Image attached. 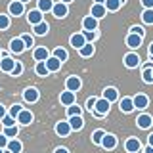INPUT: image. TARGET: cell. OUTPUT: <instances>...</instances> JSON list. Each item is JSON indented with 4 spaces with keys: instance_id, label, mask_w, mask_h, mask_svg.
I'll return each mask as SVG.
<instances>
[{
    "instance_id": "1",
    "label": "cell",
    "mask_w": 153,
    "mask_h": 153,
    "mask_svg": "<svg viewBox=\"0 0 153 153\" xmlns=\"http://www.w3.org/2000/svg\"><path fill=\"white\" fill-rule=\"evenodd\" d=\"M109 107H111V102L102 96V98H98V102H96L94 115H96V117H105V115L109 113Z\"/></svg>"
},
{
    "instance_id": "2",
    "label": "cell",
    "mask_w": 153,
    "mask_h": 153,
    "mask_svg": "<svg viewBox=\"0 0 153 153\" xmlns=\"http://www.w3.org/2000/svg\"><path fill=\"white\" fill-rule=\"evenodd\" d=\"M136 124H138V128H142V130H147V128L153 124V117L149 113H142V115L136 117Z\"/></svg>"
},
{
    "instance_id": "3",
    "label": "cell",
    "mask_w": 153,
    "mask_h": 153,
    "mask_svg": "<svg viewBox=\"0 0 153 153\" xmlns=\"http://www.w3.org/2000/svg\"><path fill=\"white\" fill-rule=\"evenodd\" d=\"M80 86H82V80H80V76H67V80H65V88L67 90H71V92H79L80 90Z\"/></svg>"
},
{
    "instance_id": "4",
    "label": "cell",
    "mask_w": 153,
    "mask_h": 153,
    "mask_svg": "<svg viewBox=\"0 0 153 153\" xmlns=\"http://www.w3.org/2000/svg\"><path fill=\"white\" fill-rule=\"evenodd\" d=\"M140 63H142V59H140V56H138L136 52H128V54L124 56V65H126L128 69H136Z\"/></svg>"
},
{
    "instance_id": "5",
    "label": "cell",
    "mask_w": 153,
    "mask_h": 153,
    "mask_svg": "<svg viewBox=\"0 0 153 153\" xmlns=\"http://www.w3.org/2000/svg\"><path fill=\"white\" fill-rule=\"evenodd\" d=\"M69 42H71V46L75 48V50H80L86 42V36H84V33H75V35H71V38H69Z\"/></svg>"
},
{
    "instance_id": "6",
    "label": "cell",
    "mask_w": 153,
    "mask_h": 153,
    "mask_svg": "<svg viewBox=\"0 0 153 153\" xmlns=\"http://www.w3.org/2000/svg\"><path fill=\"white\" fill-rule=\"evenodd\" d=\"M124 149L128 153H140L142 151V143L138 138H128L126 142H124Z\"/></svg>"
},
{
    "instance_id": "7",
    "label": "cell",
    "mask_w": 153,
    "mask_h": 153,
    "mask_svg": "<svg viewBox=\"0 0 153 153\" xmlns=\"http://www.w3.org/2000/svg\"><path fill=\"white\" fill-rule=\"evenodd\" d=\"M8 10H10V16H16V17H19L23 12H25V4H23L21 0H13V2H10Z\"/></svg>"
},
{
    "instance_id": "8",
    "label": "cell",
    "mask_w": 153,
    "mask_h": 153,
    "mask_svg": "<svg viewBox=\"0 0 153 153\" xmlns=\"http://www.w3.org/2000/svg\"><path fill=\"white\" fill-rule=\"evenodd\" d=\"M52 13H54V17H57V19H63L67 13H69V8H67V4L65 2H57V4H54V10H52Z\"/></svg>"
},
{
    "instance_id": "9",
    "label": "cell",
    "mask_w": 153,
    "mask_h": 153,
    "mask_svg": "<svg viewBox=\"0 0 153 153\" xmlns=\"http://www.w3.org/2000/svg\"><path fill=\"white\" fill-rule=\"evenodd\" d=\"M142 40H143V36L136 35V33H128V36H126V46L132 48V50H136V48L142 46Z\"/></svg>"
},
{
    "instance_id": "10",
    "label": "cell",
    "mask_w": 153,
    "mask_h": 153,
    "mask_svg": "<svg viewBox=\"0 0 153 153\" xmlns=\"http://www.w3.org/2000/svg\"><path fill=\"white\" fill-rule=\"evenodd\" d=\"M73 130L71 128V124H69V121H59L56 124V134L57 136H61V138H65V136H69V132Z\"/></svg>"
},
{
    "instance_id": "11",
    "label": "cell",
    "mask_w": 153,
    "mask_h": 153,
    "mask_svg": "<svg viewBox=\"0 0 153 153\" xmlns=\"http://www.w3.org/2000/svg\"><path fill=\"white\" fill-rule=\"evenodd\" d=\"M59 102L69 107V105H73V103L76 102V96H75V92H71V90H67V88H65V92H61V94H59Z\"/></svg>"
},
{
    "instance_id": "12",
    "label": "cell",
    "mask_w": 153,
    "mask_h": 153,
    "mask_svg": "<svg viewBox=\"0 0 153 153\" xmlns=\"http://www.w3.org/2000/svg\"><path fill=\"white\" fill-rule=\"evenodd\" d=\"M105 13H107V8H105V4H98V2H94V4H92V8H90V16H94V17H98V19H102Z\"/></svg>"
},
{
    "instance_id": "13",
    "label": "cell",
    "mask_w": 153,
    "mask_h": 153,
    "mask_svg": "<svg viewBox=\"0 0 153 153\" xmlns=\"http://www.w3.org/2000/svg\"><path fill=\"white\" fill-rule=\"evenodd\" d=\"M25 42H23V38L19 36V38H12V40H10V50L13 52V54H21L23 50H25Z\"/></svg>"
},
{
    "instance_id": "14",
    "label": "cell",
    "mask_w": 153,
    "mask_h": 153,
    "mask_svg": "<svg viewBox=\"0 0 153 153\" xmlns=\"http://www.w3.org/2000/svg\"><path fill=\"white\" fill-rule=\"evenodd\" d=\"M82 29H84V31H98V17L86 16L82 19Z\"/></svg>"
},
{
    "instance_id": "15",
    "label": "cell",
    "mask_w": 153,
    "mask_h": 153,
    "mask_svg": "<svg viewBox=\"0 0 153 153\" xmlns=\"http://www.w3.org/2000/svg\"><path fill=\"white\" fill-rule=\"evenodd\" d=\"M38 98H40V94H38V90L33 88V86L23 92V100H25L27 103H35V102H38Z\"/></svg>"
},
{
    "instance_id": "16",
    "label": "cell",
    "mask_w": 153,
    "mask_h": 153,
    "mask_svg": "<svg viewBox=\"0 0 153 153\" xmlns=\"http://www.w3.org/2000/svg\"><path fill=\"white\" fill-rule=\"evenodd\" d=\"M119 107H121L123 113H132L134 109H136V105H134V98H123L121 102H119Z\"/></svg>"
},
{
    "instance_id": "17",
    "label": "cell",
    "mask_w": 153,
    "mask_h": 153,
    "mask_svg": "<svg viewBox=\"0 0 153 153\" xmlns=\"http://www.w3.org/2000/svg\"><path fill=\"white\" fill-rule=\"evenodd\" d=\"M42 16H44V12H40V10H31L29 12V16H27V21L31 23V25H36V23H40V21H44L42 19Z\"/></svg>"
},
{
    "instance_id": "18",
    "label": "cell",
    "mask_w": 153,
    "mask_h": 153,
    "mask_svg": "<svg viewBox=\"0 0 153 153\" xmlns=\"http://www.w3.org/2000/svg\"><path fill=\"white\" fill-rule=\"evenodd\" d=\"M142 80H143L146 84H153V65H151V63H146V65H143Z\"/></svg>"
},
{
    "instance_id": "19",
    "label": "cell",
    "mask_w": 153,
    "mask_h": 153,
    "mask_svg": "<svg viewBox=\"0 0 153 153\" xmlns=\"http://www.w3.org/2000/svg\"><path fill=\"white\" fill-rule=\"evenodd\" d=\"M102 147H103V149H115V147H117V136H113V134H105L103 140H102Z\"/></svg>"
},
{
    "instance_id": "20",
    "label": "cell",
    "mask_w": 153,
    "mask_h": 153,
    "mask_svg": "<svg viewBox=\"0 0 153 153\" xmlns=\"http://www.w3.org/2000/svg\"><path fill=\"white\" fill-rule=\"evenodd\" d=\"M17 61H13L12 57H2L0 59V71H4V73H12L13 67H16Z\"/></svg>"
},
{
    "instance_id": "21",
    "label": "cell",
    "mask_w": 153,
    "mask_h": 153,
    "mask_svg": "<svg viewBox=\"0 0 153 153\" xmlns=\"http://www.w3.org/2000/svg\"><path fill=\"white\" fill-rule=\"evenodd\" d=\"M67 121H69V124H71V128H73V130H82V126H84L82 115H73V117H69Z\"/></svg>"
},
{
    "instance_id": "22",
    "label": "cell",
    "mask_w": 153,
    "mask_h": 153,
    "mask_svg": "<svg viewBox=\"0 0 153 153\" xmlns=\"http://www.w3.org/2000/svg\"><path fill=\"white\" fill-rule=\"evenodd\" d=\"M61 63H63V61L57 59L56 56H50V57L46 59V65H48V69H50V73H56V71H59V69H61Z\"/></svg>"
},
{
    "instance_id": "23",
    "label": "cell",
    "mask_w": 153,
    "mask_h": 153,
    "mask_svg": "<svg viewBox=\"0 0 153 153\" xmlns=\"http://www.w3.org/2000/svg\"><path fill=\"white\" fill-rule=\"evenodd\" d=\"M134 105H136V109H146L149 105V98L146 94H136L134 96Z\"/></svg>"
},
{
    "instance_id": "24",
    "label": "cell",
    "mask_w": 153,
    "mask_h": 153,
    "mask_svg": "<svg viewBox=\"0 0 153 153\" xmlns=\"http://www.w3.org/2000/svg\"><path fill=\"white\" fill-rule=\"evenodd\" d=\"M33 119H35V117H33V113H31V111H27V109H23V111L17 115V123H19V124H23V126L31 124V123H33Z\"/></svg>"
},
{
    "instance_id": "25",
    "label": "cell",
    "mask_w": 153,
    "mask_h": 153,
    "mask_svg": "<svg viewBox=\"0 0 153 153\" xmlns=\"http://www.w3.org/2000/svg\"><path fill=\"white\" fill-rule=\"evenodd\" d=\"M33 57H35L36 61H46L48 57H50V52H48L44 46H40V48H36V50L33 52Z\"/></svg>"
},
{
    "instance_id": "26",
    "label": "cell",
    "mask_w": 153,
    "mask_h": 153,
    "mask_svg": "<svg viewBox=\"0 0 153 153\" xmlns=\"http://www.w3.org/2000/svg\"><path fill=\"white\" fill-rule=\"evenodd\" d=\"M103 98H107L109 102H117L119 100V90L115 88V86H107V88L103 90Z\"/></svg>"
},
{
    "instance_id": "27",
    "label": "cell",
    "mask_w": 153,
    "mask_h": 153,
    "mask_svg": "<svg viewBox=\"0 0 153 153\" xmlns=\"http://www.w3.org/2000/svg\"><path fill=\"white\" fill-rule=\"evenodd\" d=\"M8 149L12 153H21L23 151V143L17 140V138H12V140L8 142Z\"/></svg>"
},
{
    "instance_id": "28",
    "label": "cell",
    "mask_w": 153,
    "mask_h": 153,
    "mask_svg": "<svg viewBox=\"0 0 153 153\" xmlns=\"http://www.w3.org/2000/svg\"><path fill=\"white\" fill-rule=\"evenodd\" d=\"M35 73H36L38 76H48L50 69H48L46 61H36V65H35Z\"/></svg>"
},
{
    "instance_id": "29",
    "label": "cell",
    "mask_w": 153,
    "mask_h": 153,
    "mask_svg": "<svg viewBox=\"0 0 153 153\" xmlns=\"http://www.w3.org/2000/svg\"><path fill=\"white\" fill-rule=\"evenodd\" d=\"M79 54H80V57H92L94 56V44L92 42H86V44L79 50Z\"/></svg>"
},
{
    "instance_id": "30",
    "label": "cell",
    "mask_w": 153,
    "mask_h": 153,
    "mask_svg": "<svg viewBox=\"0 0 153 153\" xmlns=\"http://www.w3.org/2000/svg\"><path fill=\"white\" fill-rule=\"evenodd\" d=\"M48 23L46 21H40V23H36V25H33V31H35V35H38V36H44L46 33H48Z\"/></svg>"
},
{
    "instance_id": "31",
    "label": "cell",
    "mask_w": 153,
    "mask_h": 153,
    "mask_svg": "<svg viewBox=\"0 0 153 153\" xmlns=\"http://www.w3.org/2000/svg\"><path fill=\"white\" fill-rule=\"evenodd\" d=\"M123 6L121 0H105V8H107V12H119Z\"/></svg>"
},
{
    "instance_id": "32",
    "label": "cell",
    "mask_w": 153,
    "mask_h": 153,
    "mask_svg": "<svg viewBox=\"0 0 153 153\" xmlns=\"http://www.w3.org/2000/svg\"><path fill=\"white\" fill-rule=\"evenodd\" d=\"M38 10L44 12V13L52 12V10H54V2H52V0H38Z\"/></svg>"
},
{
    "instance_id": "33",
    "label": "cell",
    "mask_w": 153,
    "mask_h": 153,
    "mask_svg": "<svg viewBox=\"0 0 153 153\" xmlns=\"http://www.w3.org/2000/svg\"><path fill=\"white\" fill-rule=\"evenodd\" d=\"M142 21L146 25H153V8H146L142 13Z\"/></svg>"
},
{
    "instance_id": "34",
    "label": "cell",
    "mask_w": 153,
    "mask_h": 153,
    "mask_svg": "<svg viewBox=\"0 0 153 153\" xmlns=\"http://www.w3.org/2000/svg\"><path fill=\"white\" fill-rule=\"evenodd\" d=\"M105 130H102V128H98V130H94L92 134V142L96 143V146H102V140H103V136H105Z\"/></svg>"
},
{
    "instance_id": "35",
    "label": "cell",
    "mask_w": 153,
    "mask_h": 153,
    "mask_svg": "<svg viewBox=\"0 0 153 153\" xmlns=\"http://www.w3.org/2000/svg\"><path fill=\"white\" fill-rule=\"evenodd\" d=\"M4 134L12 140V138H17V134H19V128H17V124H13V126H4Z\"/></svg>"
},
{
    "instance_id": "36",
    "label": "cell",
    "mask_w": 153,
    "mask_h": 153,
    "mask_svg": "<svg viewBox=\"0 0 153 153\" xmlns=\"http://www.w3.org/2000/svg\"><path fill=\"white\" fill-rule=\"evenodd\" d=\"M54 56L57 57V59H61V61H67V57H69V54H67L65 48H56V50H54Z\"/></svg>"
},
{
    "instance_id": "37",
    "label": "cell",
    "mask_w": 153,
    "mask_h": 153,
    "mask_svg": "<svg viewBox=\"0 0 153 153\" xmlns=\"http://www.w3.org/2000/svg\"><path fill=\"white\" fill-rule=\"evenodd\" d=\"M67 115H69V117H73V115H82V107H79L76 103L69 105V107H67Z\"/></svg>"
},
{
    "instance_id": "38",
    "label": "cell",
    "mask_w": 153,
    "mask_h": 153,
    "mask_svg": "<svg viewBox=\"0 0 153 153\" xmlns=\"http://www.w3.org/2000/svg\"><path fill=\"white\" fill-rule=\"evenodd\" d=\"M21 111H23V107H21L19 103H16V105H12V107H10V113H8V115H12V117L17 121V115L21 113Z\"/></svg>"
},
{
    "instance_id": "39",
    "label": "cell",
    "mask_w": 153,
    "mask_h": 153,
    "mask_svg": "<svg viewBox=\"0 0 153 153\" xmlns=\"http://www.w3.org/2000/svg\"><path fill=\"white\" fill-rule=\"evenodd\" d=\"M10 27V16H4V13H0V31H4V29Z\"/></svg>"
},
{
    "instance_id": "40",
    "label": "cell",
    "mask_w": 153,
    "mask_h": 153,
    "mask_svg": "<svg viewBox=\"0 0 153 153\" xmlns=\"http://www.w3.org/2000/svg\"><path fill=\"white\" fill-rule=\"evenodd\" d=\"M21 73H23V63H21V61H17L16 67H13V71H12L10 75H12V76H19Z\"/></svg>"
},
{
    "instance_id": "41",
    "label": "cell",
    "mask_w": 153,
    "mask_h": 153,
    "mask_svg": "<svg viewBox=\"0 0 153 153\" xmlns=\"http://www.w3.org/2000/svg\"><path fill=\"white\" fill-rule=\"evenodd\" d=\"M16 123H17V121H16V119L12 117V115H6V117L2 119V124H4V126H13Z\"/></svg>"
},
{
    "instance_id": "42",
    "label": "cell",
    "mask_w": 153,
    "mask_h": 153,
    "mask_svg": "<svg viewBox=\"0 0 153 153\" xmlns=\"http://www.w3.org/2000/svg\"><path fill=\"white\" fill-rule=\"evenodd\" d=\"M96 102H98V98H88L86 100V109H88V111H94V107H96Z\"/></svg>"
},
{
    "instance_id": "43",
    "label": "cell",
    "mask_w": 153,
    "mask_h": 153,
    "mask_svg": "<svg viewBox=\"0 0 153 153\" xmlns=\"http://www.w3.org/2000/svg\"><path fill=\"white\" fill-rule=\"evenodd\" d=\"M21 38H23V42H25V46H27V48H31V46H35V38H33L31 35H23Z\"/></svg>"
},
{
    "instance_id": "44",
    "label": "cell",
    "mask_w": 153,
    "mask_h": 153,
    "mask_svg": "<svg viewBox=\"0 0 153 153\" xmlns=\"http://www.w3.org/2000/svg\"><path fill=\"white\" fill-rule=\"evenodd\" d=\"M84 36H86V40H88V42H94L96 36H98V33H96V31H84Z\"/></svg>"
},
{
    "instance_id": "45",
    "label": "cell",
    "mask_w": 153,
    "mask_h": 153,
    "mask_svg": "<svg viewBox=\"0 0 153 153\" xmlns=\"http://www.w3.org/2000/svg\"><path fill=\"white\" fill-rule=\"evenodd\" d=\"M8 142H10V138L2 132V134H0V147H2V149H6V147H8Z\"/></svg>"
},
{
    "instance_id": "46",
    "label": "cell",
    "mask_w": 153,
    "mask_h": 153,
    "mask_svg": "<svg viewBox=\"0 0 153 153\" xmlns=\"http://www.w3.org/2000/svg\"><path fill=\"white\" fill-rule=\"evenodd\" d=\"M130 33H136V35H140V36H143V35H146V31H143L142 27H138V25L130 27Z\"/></svg>"
},
{
    "instance_id": "47",
    "label": "cell",
    "mask_w": 153,
    "mask_h": 153,
    "mask_svg": "<svg viewBox=\"0 0 153 153\" xmlns=\"http://www.w3.org/2000/svg\"><path fill=\"white\" fill-rule=\"evenodd\" d=\"M142 6L143 8H153V0H142Z\"/></svg>"
},
{
    "instance_id": "48",
    "label": "cell",
    "mask_w": 153,
    "mask_h": 153,
    "mask_svg": "<svg viewBox=\"0 0 153 153\" xmlns=\"http://www.w3.org/2000/svg\"><path fill=\"white\" fill-rule=\"evenodd\" d=\"M4 117H6V107H4V105L0 103V121H2Z\"/></svg>"
},
{
    "instance_id": "49",
    "label": "cell",
    "mask_w": 153,
    "mask_h": 153,
    "mask_svg": "<svg viewBox=\"0 0 153 153\" xmlns=\"http://www.w3.org/2000/svg\"><path fill=\"white\" fill-rule=\"evenodd\" d=\"M54 153H69V149H67V147H56Z\"/></svg>"
},
{
    "instance_id": "50",
    "label": "cell",
    "mask_w": 153,
    "mask_h": 153,
    "mask_svg": "<svg viewBox=\"0 0 153 153\" xmlns=\"http://www.w3.org/2000/svg\"><path fill=\"white\" fill-rule=\"evenodd\" d=\"M143 153H153V146H149V143H147L146 149H143Z\"/></svg>"
},
{
    "instance_id": "51",
    "label": "cell",
    "mask_w": 153,
    "mask_h": 153,
    "mask_svg": "<svg viewBox=\"0 0 153 153\" xmlns=\"http://www.w3.org/2000/svg\"><path fill=\"white\" fill-rule=\"evenodd\" d=\"M147 143H149V146H153V132L147 136Z\"/></svg>"
},
{
    "instance_id": "52",
    "label": "cell",
    "mask_w": 153,
    "mask_h": 153,
    "mask_svg": "<svg viewBox=\"0 0 153 153\" xmlns=\"http://www.w3.org/2000/svg\"><path fill=\"white\" fill-rule=\"evenodd\" d=\"M149 57H151V59H153V42H151V44H149Z\"/></svg>"
},
{
    "instance_id": "53",
    "label": "cell",
    "mask_w": 153,
    "mask_h": 153,
    "mask_svg": "<svg viewBox=\"0 0 153 153\" xmlns=\"http://www.w3.org/2000/svg\"><path fill=\"white\" fill-rule=\"evenodd\" d=\"M94 2H98V4H105V0H94Z\"/></svg>"
},
{
    "instance_id": "54",
    "label": "cell",
    "mask_w": 153,
    "mask_h": 153,
    "mask_svg": "<svg viewBox=\"0 0 153 153\" xmlns=\"http://www.w3.org/2000/svg\"><path fill=\"white\" fill-rule=\"evenodd\" d=\"M61 2H65V4H71V2H73V0H61Z\"/></svg>"
},
{
    "instance_id": "55",
    "label": "cell",
    "mask_w": 153,
    "mask_h": 153,
    "mask_svg": "<svg viewBox=\"0 0 153 153\" xmlns=\"http://www.w3.org/2000/svg\"><path fill=\"white\" fill-rule=\"evenodd\" d=\"M4 153H12V151H10V149H8V147H6V149H4Z\"/></svg>"
},
{
    "instance_id": "56",
    "label": "cell",
    "mask_w": 153,
    "mask_h": 153,
    "mask_svg": "<svg viewBox=\"0 0 153 153\" xmlns=\"http://www.w3.org/2000/svg\"><path fill=\"white\" fill-rule=\"evenodd\" d=\"M0 59H2V50H0Z\"/></svg>"
},
{
    "instance_id": "57",
    "label": "cell",
    "mask_w": 153,
    "mask_h": 153,
    "mask_svg": "<svg viewBox=\"0 0 153 153\" xmlns=\"http://www.w3.org/2000/svg\"><path fill=\"white\" fill-rule=\"evenodd\" d=\"M21 2H23V4H25V2H29V0H21Z\"/></svg>"
},
{
    "instance_id": "58",
    "label": "cell",
    "mask_w": 153,
    "mask_h": 153,
    "mask_svg": "<svg viewBox=\"0 0 153 153\" xmlns=\"http://www.w3.org/2000/svg\"><path fill=\"white\" fill-rule=\"evenodd\" d=\"M0 153H4V149H2V147H0Z\"/></svg>"
},
{
    "instance_id": "59",
    "label": "cell",
    "mask_w": 153,
    "mask_h": 153,
    "mask_svg": "<svg viewBox=\"0 0 153 153\" xmlns=\"http://www.w3.org/2000/svg\"><path fill=\"white\" fill-rule=\"evenodd\" d=\"M121 2H123V4H124V2H126V0H121Z\"/></svg>"
}]
</instances>
